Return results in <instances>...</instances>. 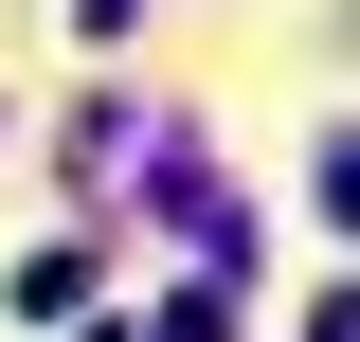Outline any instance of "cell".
<instances>
[]
</instances>
